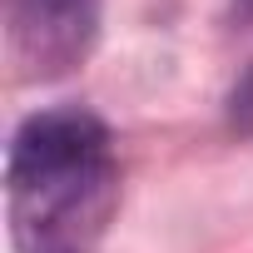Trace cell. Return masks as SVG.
I'll use <instances>...</instances> for the list:
<instances>
[{
    "label": "cell",
    "mask_w": 253,
    "mask_h": 253,
    "mask_svg": "<svg viewBox=\"0 0 253 253\" xmlns=\"http://www.w3.org/2000/svg\"><path fill=\"white\" fill-rule=\"evenodd\" d=\"M20 253H89L109 204V129L89 109L30 114L5 154Z\"/></svg>",
    "instance_id": "6da1fadb"
},
{
    "label": "cell",
    "mask_w": 253,
    "mask_h": 253,
    "mask_svg": "<svg viewBox=\"0 0 253 253\" xmlns=\"http://www.w3.org/2000/svg\"><path fill=\"white\" fill-rule=\"evenodd\" d=\"M15 80H60L99 40V0H0Z\"/></svg>",
    "instance_id": "7a4b0ae2"
},
{
    "label": "cell",
    "mask_w": 253,
    "mask_h": 253,
    "mask_svg": "<svg viewBox=\"0 0 253 253\" xmlns=\"http://www.w3.org/2000/svg\"><path fill=\"white\" fill-rule=\"evenodd\" d=\"M223 109H228V124L238 134H253V65L228 84V99H223Z\"/></svg>",
    "instance_id": "3957f363"
},
{
    "label": "cell",
    "mask_w": 253,
    "mask_h": 253,
    "mask_svg": "<svg viewBox=\"0 0 253 253\" xmlns=\"http://www.w3.org/2000/svg\"><path fill=\"white\" fill-rule=\"evenodd\" d=\"M233 20L238 25H253V0H233Z\"/></svg>",
    "instance_id": "277c9868"
}]
</instances>
